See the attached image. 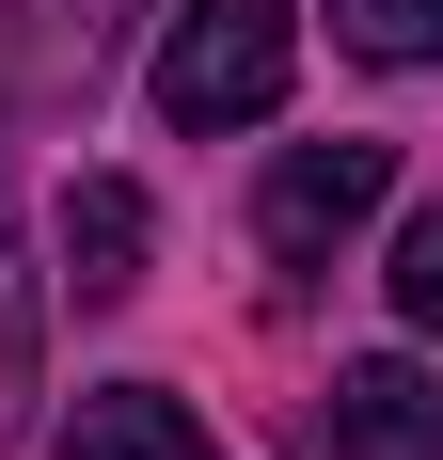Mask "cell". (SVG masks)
<instances>
[{
  "instance_id": "obj_4",
  "label": "cell",
  "mask_w": 443,
  "mask_h": 460,
  "mask_svg": "<svg viewBox=\"0 0 443 460\" xmlns=\"http://www.w3.org/2000/svg\"><path fill=\"white\" fill-rule=\"evenodd\" d=\"M143 254H159V207H143L127 175H80V190H64V286H80V302H127Z\"/></svg>"
},
{
  "instance_id": "obj_1",
  "label": "cell",
  "mask_w": 443,
  "mask_h": 460,
  "mask_svg": "<svg viewBox=\"0 0 443 460\" xmlns=\"http://www.w3.org/2000/svg\"><path fill=\"white\" fill-rule=\"evenodd\" d=\"M301 80V0H175L159 32V128H269Z\"/></svg>"
},
{
  "instance_id": "obj_8",
  "label": "cell",
  "mask_w": 443,
  "mask_h": 460,
  "mask_svg": "<svg viewBox=\"0 0 443 460\" xmlns=\"http://www.w3.org/2000/svg\"><path fill=\"white\" fill-rule=\"evenodd\" d=\"M333 48H364V64H443V0H333Z\"/></svg>"
},
{
  "instance_id": "obj_5",
  "label": "cell",
  "mask_w": 443,
  "mask_h": 460,
  "mask_svg": "<svg viewBox=\"0 0 443 460\" xmlns=\"http://www.w3.org/2000/svg\"><path fill=\"white\" fill-rule=\"evenodd\" d=\"M64 460H222V445L190 429V397H159V381H95L80 413H64Z\"/></svg>"
},
{
  "instance_id": "obj_6",
  "label": "cell",
  "mask_w": 443,
  "mask_h": 460,
  "mask_svg": "<svg viewBox=\"0 0 443 460\" xmlns=\"http://www.w3.org/2000/svg\"><path fill=\"white\" fill-rule=\"evenodd\" d=\"M32 381H48V270L16 238V190H0V445H32Z\"/></svg>"
},
{
  "instance_id": "obj_7",
  "label": "cell",
  "mask_w": 443,
  "mask_h": 460,
  "mask_svg": "<svg viewBox=\"0 0 443 460\" xmlns=\"http://www.w3.org/2000/svg\"><path fill=\"white\" fill-rule=\"evenodd\" d=\"M127 16H143V0H32V64H48V80H95V64L127 48Z\"/></svg>"
},
{
  "instance_id": "obj_3",
  "label": "cell",
  "mask_w": 443,
  "mask_h": 460,
  "mask_svg": "<svg viewBox=\"0 0 443 460\" xmlns=\"http://www.w3.org/2000/svg\"><path fill=\"white\" fill-rule=\"evenodd\" d=\"M317 445H333V460H443V366H412V349H380V366H333V397H317Z\"/></svg>"
},
{
  "instance_id": "obj_2",
  "label": "cell",
  "mask_w": 443,
  "mask_h": 460,
  "mask_svg": "<svg viewBox=\"0 0 443 460\" xmlns=\"http://www.w3.org/2000/svg\"><path fill=\"white\" fill-rule=\"evenodd\" d=\"M380 190H396V143H285V159H269V190H254V238L285 254V270H317L333 238L380 223Z\"/></svg>"
},
{
  "instance_id": "obj_9",
  "label": "cell",
  "mask_w": 443,
  "mask_h": 460,
  "mask_svg": "<svg viewBox=\"0 0 443 460\" xmlns=\"http://www.w3.org/2000/svg\"><path fill=\"white\" fill-rule=\"evenodd\" d=\"M396 318L443 333V207H412V223H396Z\"/></svg>"
}]
</instances>
